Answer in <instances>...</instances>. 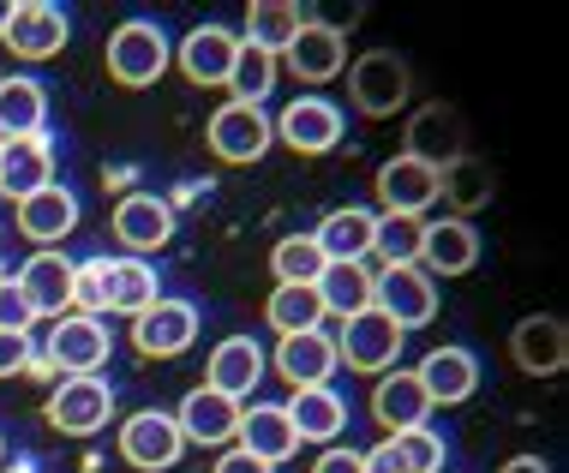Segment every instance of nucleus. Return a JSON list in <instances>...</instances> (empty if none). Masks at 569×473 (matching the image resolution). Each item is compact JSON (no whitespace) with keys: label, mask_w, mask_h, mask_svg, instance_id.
Segmentation results:
<instances>
[{"label":"nucleus","mask_w":569,"mask_h":473,"mask_svg":"<svg viewBox=\"0 0 569 473\" xmlns=\"http://www.w3.org/2000/svg\"><path fill=\"white\" fill-rule=\"evenodd\" d=\"M168 67H174V42H168V30L157 19L114 24V37H109V79L120 90H150Z\"/></svg>","instance_id":"1"},{"label":"nucleus","mask_w":569,"mask_h":473,"mask_svg":"<svg viewBox=\"0 0 569 473\" xmlns=\"http://www.w3.org/2000/svg\"><path fill=\"white\" fill-rule=\"evenodd\" d=\"M114 354V335L102 318H84V312H60L49 324V348H42V360H49V372L60 378H97L102 365Z\"/></svg>","instance_id":"2"},{"label":"nucleus","mask_w":569,"mask_h":473,"mask_svg":"<svg viewBox=\"0 0 569 473\" xmlns=\"http://www.w3.org/2000/svg\"><path fill=\"white\" fill-rule=\"evenodd\" d=\"M348 97H353V109L372 114V120L408 109V97H413L408 60L396 54V49H366V54L348 67Z\"/></svg>","instance_id":"3"},{"label":"nucleus","mask_w":569,"mask_h":473,"mask_svg":"<svg viewBox=\"0 0 569 473\" xmlns=\"http://www.w3.org/2000/svg\"><path fill=\"white\" fill-rule=\"evenodd\" d=\"M42 420H49L60 437H97L102 425L114 420V384L109 378H60L49 390Z\"/></svg>","instance_id":"4"},{"label":"nucleus","mask_w":569,"mask_h":473,"mask_svg":"<svg viewBox=\"0 0 569 473\" xmlns=\"http://www.w3.org/2000/svg\"><path fill=\"white\" fill-rule=\"evenodd\" d=\"M276 127V144H288L295 157H330L336 144H342L348 120L342 109H336L330 97H318V90H306V97H295L282 114L270 120Z\"/></svg>","instance_id":"5"},{"label":"nucleus","mask_w":569,"mask_h":473,"mask_svg":"<svg viewBox=\"0 0 569 473\" xmlns=\"http://www.w3.org/2000/svg\"><path fill=\"white\" fill-rule=\"evenodd\" d=\"M330 342H336V360H342L348 372H372V378H383V372H396V360H402V342H408V335L396 330L383 312H360V318H342Z\"/></svg>","instance_id":"6"},{"label":"nucleus","mask_w":569,"mask_h":473,"mask_svg":"<svg viewBox=\"0 0 569 473\" xmlns=\"http://www.w3.org/2000/svg\"><path fill=\"white\" fill-rule=\"evenodd\" d=\"M204 139H210V157H217V162L246 168V162H264L270 157L276 127H270L264 109H252V102H222V109L210 114Z\"/></svg>","instance_id":"7"},{"label":"nucleus","mask_w":569,"mask_h":473,"mask_svg":"<svg viewBox=\"0 0 569 473\" xmlns=\"http://www.w3.org/2000/svg\"><path fill=\"white\" fill-rule=\"evenodd\" d=\"M372 312H383L396 330H420L438 318V282L426 276L420 264H402V270H378L372 276Z\"/></svg>","instance_id":"8"},{"label":"nucleus","mask_w":569,"mask_h":473,"mask_svg":"<svg viewBox=\"0 0 569 473\" xmlns=\"http://www.w3.org/2000/svg\"><path fill=\"white\" fill-rule=\"evenodd\" d=\"M187 455V437L168 407H138L132 420H120V462L138 473H162Z\"/></svg>","instance_id":"9"},{"label":"nucleus","mask_w":569,"mask_h":473,"mask_svg":"<svg viewBox=\"0 0 569 473\" xmlns=\"http://www.w3.org/2000/svg\"><path fill=\"white\" fill-rule=\"evenodd\" d=\"M198 330H204V318H198L192 300L162 294L150 312L132 318V348H138L144 360H180V354L198 342Z\"/></svg>","instance_id":"10"},{"label":"nucleus","mask_w":569,"mask_h":473,"mask_svg":"<svg viewBox=\"0 0 569 473\" xmlns=\"http://www.w3.org/2000/svg\"><path fill=\"white\" fill-rule=\"evenodd\" d=\"M276 67H288L300 84H330L336 72H348V30L325 24V19H306L300 37L276 54Z\"/></svg>","instance_id":"11"},{"label":"nucleus","mask_w":569,"mask_h":473,"mask_svg":"<svg viewBox=\"0 0 569 473\" xmlns=\"http://www.w3.org/2000/svg\"><path fill=\"white\" fill-rule=\"evenodd\" d=\"M12 222H19V234L37 252H60V240L79 228V192L60 187V180H49L42 192H30V198L12 204Z\"/></svg>","instance_id":"12"},{"label":"nucleus","mask_w":569,"mask_h":473,"mask_svg":"<svg viewBox=\"0 0 569 473\" xmlns=\"http://www.w3.org/2000/svg\"><path fill=\"white\" fill-rule=\"evenodd\" d=\"M270 378V354L264 342H252V335H222L217 348H210V365H204V390L228 395V402L246 407V395Z\"/></svg>","instance_id":"13"},{"label":"nucleus","mask_w":569,"mask_h":473,"mask_svg":"<svg viewBox=\"0 0 569 473\" xmlns=\"http://www.w3.org/2000/svg\"><path fill=\"white\" fill-rule=\"evenodd\" d=\"M67 37H72V19L54 0H19V7L7 12V30H0V42L19 60H49V54L67 49Z\"/></svg>","instance_id":"14"},{"label":"nucleus","mask_w":569,"mask_h":473,"mask_svg":"<svg viewBox=\"0 0 569 473\" xmlns=\"http://www.w3.org/2000/svg\"><path fill=\"white\" fill-rule=\"evenodd\" d=\"M378 217H426V210L438 204V168L432 162H420V157H390L378 168Z\"/></svg>","instance_id":"15"},{"label":"nucleus","mask_w":569,"mask_h":473,"mask_svg":"<svg viewBox=\"0 0 569 473\" xmlns=\"http://www.w3.org/2000/svg\"><path fill=\"white\" fill-rule=\"evenodd\" d=\"M109 228H114L120 246H127V258L162 252L168 240H174V204H168V198H157V192H127V198L114 204Z\"/></svg>","instance_id":"16"},{"label":"nucleus","mask_w":569,"mask_h":473,"mask_svg":"<svg viewBox=\"0 0 569 473\" xmlns=\"http://www.w3.org/2000/svg\"><path fill=\"white\" fill-rule=\"evenodd\" d=\"M270 372L282 378L288 390H312V384H330V378L342 372V360H336V342H330V330H306V335H276Z\"/></svg>","instance_id":"17"},{"label":"nucleus","mask_w":569,"mask_h":473,"mask_svg":"<svg viewBox=\"0 0 569 473\" xmlns=\"http://www.w3.org/2000/svg\"><path fill=\"white\" fill-rule=\"evenodd\" d=\"M413 378H420V390H426L432 407H461L473 390H480V354L461 348V342H443L413 365Z\"/></svg>","instance_id":"18"},{"label":"nucleus","mask_w":569,"mask_h":473,"mask_svg":"<svg viewBox=\"0 0 569 473\" xmlns=\"http://www.w3.org/2000/svg\"><path fill=\"white\" fill-rule=\"evenodd\" d=\"M174 425H180V437L198 450H234V432H240V402H228V395L217 390H187L180 395V407H174Z\"/></svg>","instance_id":"19"},{"label":"nucleus","mask_w":569,"mask_h":473,"mask_svg":"<svg viewBox=\"0 0 569 473\" xmlns=\"http://www.w3.org/2000/svg\"><path fill=\"white\" fill-rule=\"evenodd\" d=\"M234 54H240V37H234V30L217 24V19H204V24H192L187 37H180L174 67L187 72V84H228Z\"/></svg>","instance_id":"20"},{"label":"nucleus","mask_w":569,"mask_h":473,"mask_svg":"<svg viewBox=\"0 0 569 473\" xmlns=\"http://www.w3.org/2000/svg\"><path fill=\"white\" fill-rule=\"evenodd\" d=\"M480 264V228L468 217H438L426 222V240H420V270L426 276H468Z\"/></svg>","instance_id":"21"},{"label":"nucleus","mask_w":569,"mask_h":473,"mask_svg":"<svg viewBox=\"0 0 569 473\" xmlns=\"http://www.w3.org/2000/svg\"><path fill=\"white\" fill-rule=\"evenodd\" d=\"M510 354L521 372H533V378H558L563 372V360H569V324L558 312H533V318H521V324L510 330Z\"/></svg>","instance_id":"22"},{"label":"nucleus","mask_w":569,"mask_h":473,"mask_svg":"<svg viewBox=\"0 0 569 473\" xmlns=\"http://www.w3.org/2000/svg\"><path fill=\"white\" fill-rule=\"evenodd\" d=\"M234 450H246L252 462H264V467H282L288 455L300 450L295 425H288V407H282V402H252V407H240Z\"/></svg>","instance_id":"23"},{"label":"nucleus","mask_w":569,"mask_h":473,"mask_svg":"<svg viewBox=\"0 0 569 473\" xmlns=\"http://www.w3.org/2000/svg\"><path fill=\"white\" fill-rule=\"evenodd\" d=\"M12 282H19V294L30 300V312H37V318L72 312V258L67 252H30Z\"/></svg>","instance_id":"24"},{"label":"nucleus","mask_w":569,"mask_h":473,"mask_svg":"<svg viewBox=\"0 0 569 473\" xmlns=\"http://www.w3.org/2000/svg\"><path fill=\"white\" fill-rule=\"evenodd\" d=\"M288 425H295V437L300 444H336L342 437V425H348V402L336 395V384H312V390H295L288 395Z\"/></svg>","instance_id":"25"},{"label":"nucleus","mask_w":569,"mask_h":473,"mask_svg":"<svg viewBox=\"0 0 569 473\" xmlns=\"http://www.w3.org/2000/svg\"><path fill=\"white\" fill-rule=\"evenodd\" d=\"M372 228H378V210L342 204L312 228V240H318V252H325V264H366V258H372Z\"/></svg>","instance_id":"26"},{"label":"nucleus","mask_w":569,"mask_h":473,"mask_svg":"<svg viewBox=\"0 0 569 473\" xmlns=\"http://www.w3.org/2000/svg\"><path fill=\"white\" fill-rule=\"evenodd\" d=\"M408 157L432 162V168H450L456 157H468V132H461V114L443 109V102H426L408 127Z\"/></svg>","instance_id":"27"},{"label":"nucleus","mask_w":569,"mask_h":473,"mask_svg":"<svg viewBox=\"0 0 569 473\" xmlns=\"http://www.w3.org/2000/svg\"><path fill=\"white\" fill-rule=\"evenodd\" d=\"M54 180V144H49V132L42 139H12V144H0V198H30V192H42Z\"/></svg>","instance_id":"28"},{"label":"nucleus","mask_w":569,"mask_h":473,"mask_svg":"<svg viewBox=\"0 0 569 473\" xmlns=\"http://www.w3.org/2000/svg\"><path fill=\"white\" fill-rule=\"evenodd\" d=\"M426 414H432V402H426V390H420L413 372H383L372 384V420L383 425V437L426 425Z\"/></svg>","instance_id":"29"},{"label":"nucleus","mask_w":569,"mask_h":473,"mask_svg":"<svg viewBox=\"0 0 569 473\" xmlns=\"http://www.w3.org/2000/svg\"><path fill=\"white\" fill-rule=\"evenodd\" d=\"M42 127H49V90L42 79H0V144L12 139H42Z\"/></svg>","instance_id":"30"},{"label":"nucleus","mask_w":569,"mask_h":473,"mask_svg":"<svg viewBox=\"0 0 569 473\" xmlns=\"http://www.w3.org/2000/svg\"><path fill=\"white\" fill-rule=\"evenodd\" d=\"M312 19L306 7H295V0H252L246 7V49H264V54H282L288 42L300 37V24Z\"/></svg>","instance_id":"31"},{"label":"nucleus","mask_w":569,"mask_h":473,"mask_svg":"<svg viewBox=\"0 0 569 473\" xmlns=\"http://www.w3.org/2000/svg\"><path fill=\"white\" fill-rule=\"evenodd\" d=\"M312 294L325 306V318H360V312H372V270L366 264H325Z\"/></svg>","instance_id":"32"},{"label":"nucleus","mask_w":569,"mask_h":473,"mask_svg":"<svg viewBox=\"0 0 569 473\" xmlns=\"http://www.w3.org/2000/svg\"><path fill=\"white\" fill-rule=\"evenodd\" d=\"M162 300V276L150 258H114V282H109V312L138 318Z\"/></svg>","instance_id":"33"},{"label":"nucleus","mask_w":569,"mask_h":473,"mask_svg":"<svg viewBox=\"0 0 569 473\" xmlns=\"http://www.w3.org/2000/svg\"><path fill=\"white\" fill-rule=\"evenodd\" d=\"M264 324L276 335H306V330H325V306H318L312 288H288L276 282L270 300H264Z\"/></svg>","instance_id":"34"},{"label":"nucleus","mask_w":569,"mask_h":473,"mask_svg":"<svg viewBox=\"0 0 569 473\" xmlns=\"http://www.w3.org/2000/svg\"><path fill=\"white\" fill-rule=\"evenodd\" d=\"M438 198H450L456 217L473 222V210L491 204V168L473 162V157H456L450 168H438Z\"/></svg>","instance_id":"35"},{"label":"nucleus","mask_w":569,"mask_h":473,"mask_svg":"<svg viewBox=\"0 0 569 473\" xmlns=\"http://www.w3.org/2000/svg\"><path fill=\"white\" fill-rule=\"evenodd\" d=\"M276 54L264 49H246L240 42V54H234V67H228V102H252V109H264L270 102V90H276Z\"/></svg>","instance_id":"36"},{"label":"nucleus","mask_w":569,"mask_h":473,"mask_svg":"<svg viewBox=\"0 0 569 473\" xmlns=\"http://www.w3.org/2000/svg\"><path fill=\"white\" fill-rule=\"evenodd\" d=\"M420 240H426V217H378L372 228V258L383 270L420 264Z\"/></svg>","instance_id":"37"},{"label":"nucleus","mask_w":569,"mask_h":473,"mask_svg":"<svg viewBox=\"0 0 569 473\" xmlns=\"http://www.w3.org/2000/svg\"><path fill=\"white\" fill-rule=\"evenodd\" d=\"M270 276L288 282V288H312L318 276H325V252H318L312 234H282L270 246Z\"/></svg>","instance_id":"38"},{"label":"nucleus","mask_w":569,"mask_h":473,"mask_svg":"<svg viewBox=\"0 0 569 473\" xmlns=\"http://www.w3.org/2000/svg\"><path fill=\"white\" fill-rule=\"evenodd\" d=\"M109 282H114V258H79L72 264V312L109 318Z\"/></svg>","instance_id":"39"},{"label":"nucleus","mask_w":569,"mask_h":473,"mask_svg":"<svg viewBox=\"0 0 569 473\" xmlns=\"http://www.w3.org/2000/svg\"><path fill=\"white\" fill-rule=\"evenodd\" d=\"M390 450L402 455L408 473H443V437L432 432V425H413V432H396Z\"/></svg>","instance_id":"40"},{"label":"nucleus","mask_w":569,"mask_h":473,"mask_svg":"<svg viewBox=\"0 0 569 473\" xmlns=\"http://www.w3.org/2000/svg\"><path fill=\"white\" fill-rule=\"evenodd\" d=\"M30 324H37V312H30V300L19 294V282H0V330H12V335H30Z\"/></svg>","instance_id":"41"},{"label":"nucleus","mask_w":569,"mask_h":473,"mask_svg":"<svg viewBox=\"0 0 569 473\" xmlns=\"http://www.w3.org/2000/svg\"><path fill=\"white\" fill-rule=\"evenodd\" d=\"M30 354H37V342H30V335H12V330H0V378H24Z\"/></svg>","instance_id":"42"},{"label":"nucleus","mask_w":569,"mask_h":473,"mask_svg":"<svg viewBox=\"0 0 569 473\" xmlns=\"http://www.w3.org/2000/svg\"><path fill=\"white\" fill-rule=\"evenodd\" d=\"M312 473H366V450L330 444V450H318V462H312Z\"/></svg>","instance_id":"43"},{"label":"nucleus","mask_w":569,"mask_h":473,"mask_svg":"<svg viewBox=\"0 0 569 473\" xmlns=\"http://www.w3.org/2000/svg\"><path fill=\"white\" fill-rule=\"evenodd\" d=\"M210 473H276V467L252 462V455H246V450H222V455H217V467H210Z\"/></svg>","instance_id":"44"},{"label":"nucleus","mask_w":569,"mask_h":473,"mask_svg":"<svg viewBox=\"0 0 569 473\" xmlns=\"http://www.w3.org/2000/svg\"><path fill=\"white\" fill-rule=\"evenodd\" d=\"M366 473H408V467H402V455L390 450V437H383L378 450H366Z\"/></svg>","instance_id":"45"},{"label":"nucleus","mask_w":569,"mask_h":473,"mask_svg":"<svg viewBox=\"0 0 569 473\" xmlns=\"http://www.w3.org/2000/svg\"><path fill=\"white\" fill-rule=\"evenodd\" d=\"M498 473H551V467H546V455H510Z\"/></svg>","instance_id":"46"},{"label":"nucleus","mask_w":569,"mask_h":473,"mask_svg":"<svg viewBox=\"0 0 569 473\" xmlns=\"http://www.w3.org/2000/svg\"><path fill=\"white\" fill-rule=\"evenodd\" d=\"M7 12H12V7H0V30H7Z\"/></svg>","instance_id":"47"},{"label":"nucleus","mask_w":569,"mask_h":473,"mask_svg":"<svg viewBox=\"0 0 569 473\" xmlns=\"http://www.w3.org/2000/svg\"><path fill=\"white\" fill-rule=\"evenodd\" d=\"M0 462H7V437H0Z\"/></svg>","instance_id":"48"},{"label":"nucleus","mask_w":569,"mask_h":473,"mask_svg":"<svg viewBox=\"0 0 569 473\" xmlns=\"http://www.w3.org/2000/svg\"><path fill=\"white\" fill-rule=\"evenodd\" d=\"M0 282H7V270H0Z\"/></svg>","instance_id":"49"}]
</instances>
